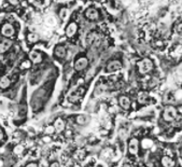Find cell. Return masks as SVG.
Returning a JSON list of instances; mask_svg holds the SVG:
<instances>
[{"mask_svg":"<svg viewBox=\"0 0 182 167\" xmlns=\"http://www.w3.org/2000/svg\"><path fill=\"white\" fill-rule=\"evenodd\" d=\"M28 40H29V42L35 43V42H37V41L39 40V36H38L37 34H35V32L29 34V35H28Z\"/></svg>","mask_w":182,"mask_h":167,"instance_id":"16","label":"cell"},{"mask_svg":"<svg viewBox=\"0 0 182 167\" xmlns=\"http://www.w3.org/2000/svg\"><path fill=\"white\" fill-rule=\"evenodd\" d=\"M129 152L132 154H137L138 152V140L137 139H132L129 142Z\"/></svg>","mask_w":182,"mask_h":167,"instance_id":"8","label":"cell"},{"mask_svg":"<svg viewBox=\"0 0 182 167\" xmlns=\"http://www.w3.org/2000/svg\"><path fill=\"white\" fill-rule=\"evenodd\" d=\"M177 30L179 31V32H180V31H181V24H179V26L177 27Z\"/></svg>","mask_w":182,"mask_h":167,"instance_id":"32","label":"cell"},{"mask_svg":"<svg viewBox=\"0 0 182 167\" xmlns=\"http://www.w3.org/2000/svg\"><path fill=\"white\" fill-rule=\"evenodd\" d=\"M68 10L67 9H62V10H60V12H59V17H60V18H62V20H66V18H67L68 17Z\"/></svg>","mask_w":182,"mask_h":167,"instance_id":"18","label":"cell"},{"mask_svg":"<svg viewBox=\"0 0 182 167\" xmlns=\"http://www.w3.org/2000/svg\"><path fill=\"white\" fill-rule=\"evenodd\" d=\"M23 150H24L23 146L18 144V146H16V147L14 148V153H15V154H21V153L23 152Z\"/></svg>","mask_w":182,"mask_h":167,"instance_id":"21","label":"cell"},{"mask_svg":"<svg viewBox=\"0 0 182 167\" xmlns=\"http://www.w3.org/2000/svg\"><path fill=\"white\" fill-rule=\"evenodd\" d=\"M3 139V133H2V130L0 129V140H2Z\"/></svg>","mask_w":182,"mask_h":167,"instance_id":"31","label":"cell"},{"mask_svg":"<svg viewBox=\"0 0 182 167\" xmlns=\"http://www.w3.org/2000/svg\"><path fill=\"white\" fill-rule=\"evenodd\" d=\"M0 167H2V162L0 161Z\"/></svg>","mask_w":182,"mask_h":167,"instance_id":"33","label":"cell"},{"mask_svg":"<svg viewBox=\"0 0 182 167\" xmlns=\"http://www.w3.org/2000/svg\"><path fill=\"white\" fill-rule=\"evenodd\" d=\"M77 30H78V25L76 23H70L66 28V34H67L68 37H73L76 35Z\"/></svg>","mask_w":182,"mask_h":167,"instance_id":"7","label":"cell"},{"mask_svg":"<svg viewBox=\"0 0 182 167\" xmlns=\"http://www.w3.org/2000/svg\"><path fill=\"white\" fill-rule=\"evenodd\" d=\"M43 140H44V142H50L51 138H50V137H44V138H43Z\"/></svg>","mask_w":182,"mask_h":167,"instance_id":"29","label":"cell"},{"mask_svg":"<svg viewBox=\"0 0 182 167\" xmlns=\"http://www.w3.org/2000/svg\"><path fill=\"white\" fill-rule=\"evenodd\" d=\"M1 34L4 36V37H13L14 34H15V29H14L13 25L11 24H4L1 28Z\"/></svg>","mask_w":182,"mask_h":167,"instance_id":"3","label":"cell"},{"mask_svg":"<svg viewBox=\"0 0 182 167\" xmlns=\"http://www.w3.org/2000/svg\"><path fill=\"white\" fill-rule=\"evenodd\" d=\"M120 105L122 106V108L124 109H128L130 107V100L128 97L126 96H121L120 97Z\"/></svg>","mask_w":182,"mask_h":167,"instance_id":"10","label":"cell"},{"mask_svg":"<svg viewBox=\"0 0 182 167\" xmlns=\"http://www.w3.org/2000/svg\"><path fill=\"white\" fill-rule=\"evenodd\" d=\"M87 65H88V60H87V58H85V57H81V58H79V60L74 63V69L78 71L83 70V69L86 68Z\"/></svg>","mask_w":182,"mask_h":167,"instance_id":"4","label":"cell"},{"mask_svg":"<svg viewBox=\"0 0 182 167\" xmlns=\"http://www.w3.org/2000/svg\"><path fill=\"white\" fill-rule=\"evenodd\" d=\"M96 167H100V166H96Z\"/></svg>","mask_w":182,"mask_h":167,"instance_id":"35","label":"cell"},{"mask_svg":"<svg viewBox=\"0 0 182 167\" xmlns=\"http://www.w3.org/2000/svg\"><path fill=\"white\" fill-rule=\"evenodd\" d=\"M177 116V111L174 107H168L165 109L164 113H163V118L164 120L167 122H170V121H174L176 119Z\"/></svg>","mask_w":182,"mask_h":167,"instance_id":"2","label":"cell"},{"mask_svg":"<svg viewBox=\"0 0 182 167\" xmlns=\"http://www.w3.org/2000/svg\"><path fill=\"white\" fill-rule=\"evenodd\" d=\"M86 121H87V119H86V116H79L78 118H77V122H78L79 124H81V125L85 124V123H86Z\"/></svg>","mask_w":182,"mask_h":167,"instance_id":"20","label":"cell"},{"mask_svg":"<svg viewBox=\"0 0 182 167\" xmlns=\"http://www.w3.org/2000/svg\"><path fill=\"white\" fill-rule=\"evenodd\" d=\"M141 144H142L143 149H149L150 147H152L153 142H152V140H150V139H143Z\"/></svg>","mask_w":182,"mask_h":167,"instance_id":"17","label":"cell"},{"mask_svg":"<svg viewBox=\"0 0 182 167\" xmlns=\"http://www.w3.org/2000/svg\"><path fill=\"white\" fill-rule=\"evenodd\" d=\"M26 167H38V165L35 164V163H30V164H28Z\"/></svg>","mask_w":182,"mask_h":167,"instance_id":"28","label":"cell"},{"mask_svg":"<svg viewBox=\"0 0 182 167\" xmlns=\"http://www.w3.org/2000/svg\"><path fill=\"white\" fill-rule=\"evenodd\" d=\"M30 62H28V60H26V62H24L22 64V66H21V67H22L23 69H27V68H29V67H30Z\"/></svg>","mask_w":182,"mask_h":167,"instance_id":"23","label":"cell"},{"mask_svg":"<svg viewBox=\"0 0 182 167\" xmlns=\"http://www.w3.org/2000/svg\"><path fill=\"white\" fill-rule=\"evenodd\" d=\"M67 155L66 154H62V156H60V161L63 162V163H66L67 162Z\"/></svg>","mask_w":182,"mask_h":167,"instance_id":"26","label":"cell"},{"mask_svg":"<svg viewBox=\"0 0 182 167\" xmlns=\"http://www.w3.org/2000/svg\"><path fill=\"white\" fill-rule=\"evenodd\" d=\"M9 2L11 3V4H13V6H16L17 3L20 2V0H9Z\"/></svg>","mask_w":182,"mask_h":167,"instance_id":"27","label":"cell"},{"mask_svg":"<svg viewBox=\"0 0 182 167\" xmlns=\"http://www.w3.org/2000/svg\"><path fill=\"white\" fill-rule=\"evenodd\" d=\"M138 69H139L140 74H148L149 71H151L153 69V63L149 58H144V60L138 63Z\"/></svg>","mask_w":182,"mask_h":167,"instance_id":"1","label":"cell"},{"mask_svg":"<svg viewBox=\"0 0 182 167\" xmlns=\"http://www.w3.org/2000/svg\"><path fill=\"white\" fill-rule=\"evenodd\" d=\"M38 167H49V163L46 161H41Z\"/></svg>","mask_w":182,"mask_h":167,"instance_id":"25","label":"cell"},{"mask_svg":"<svg viewBox=\"0 0 182 167\" xmlns=\"http://www.w3.org/2000/svg\"><path fill=\"white\" fill-rule=\"evenodd\" d=\"M46 24H48L49 26H55L56 25V20L54 16H49L48 18H46Z\"/></svg>","mask_w":182,"mask_h":167,"instance_id":"19","label":"cell"},{"mask_svg":"<svg viewBox=\"0 0 182 167\" xmlns=\"http://www.w3.org/2000/svg\"><path fill=\"white\" fill-rule=\"evenodd\" d=\"M54 53H55V55L57 57L63 58V57H65V55H66V50H65L64 46H56Z\"/></svg>","mask_w":182,"mask_h":167,"instance_id":"12","label":"cell"},{"mask_svg":"<svg viewBox=\"0 0 182 167\" xmlns=\"http://www.w3.org/2000/svg\"><path fill=\"white\" fill-rule=\"evenodd\" d=\"M10 46H11V41H9V40H4L3 42L0 43V54L8 51Z\"/></svg>","mask_w":182,"mask_h":167,"instance_id":"11","label":"cell"},{"mask_svg":"<svg viewBox=\"0 0 182 167\" xmlns=\"http://www.w3.org/2000/svg\"><path fill=\"white\" fill-rule=\"evenodd\" d=\"M74 167H81L80 165H74Z\"/></svg>","mask_w":182,"mask_h":167,"instance_id":"34","label":"cell"},{"mask_svg":"<svg viewBox=\"0 0 182 167\" xmlns=\"http://www.w3.org/2000/svg\"><path fill=\"white\" fill-rule=\"evenodd\" d=\"M54 128H55V130H57V132H62V130H64V128H65L64 121L60 119L56 120L55 124H54Z\"/></svg>","mask_w":182,"mask_h":167,"instance_id":"14","label":"cell"},{"mask_svg":"<svg viewBox=\"0 0 182 167\" xmlns=\"http://www.w3.org/2000/svg\"><path fill=\"white\" fill-rule=\"evenodd\" d=\"M11 82H10V80H9L8 77H2L1 79H0V88H7L10 86Z\"/></svg>","mask_w":182,"mask_h":167,"instance_id":"15","label":"cell"},{"mask_svg":"<svg viewBox=\"0 0 182 167\" xmlns=\"http://www.w3.org/2000/svg\"><path fill=\"white\" fill-rule=\"evenodd\" d=\"M29 57H30V60H32L34 63H36V64H38V63H41V60H42L41 54L38 53V52H36V51L30 52V53H29Z\"/></svg>","mask_w":182,"mask_h":167,"instance_id":"9","label":"cell"},{"mask_svg":"<svg viewBox=\"0 0 182 167\" xmlns=\"http://www.w3.org/2000/svg\"><path fill=\"white\" fill-rule=\"evenodd\" d=\"M122 68V64H121L119 60H112L108 64V67H107V70L108 71H118Z\"/></svg>","mask_w":182,"mask_h":167,"instance_id":"6","label":"cell"},{"mask_svg":"<svg viewBox=\"0 0 182 167\" xmlns=\"http://www.w3.org/2000/svg\"><path fill=\"white\" fill-rule=\"evenodd\" d=\"M51 167H59V164L58 163H53V164L51 165Z\"/></svg>","mask_w":182,"mask_h":167,"instance_id":"30","label":"cell"},{"mask_svg":"<svg viewBox=\"0 0 182 167\" xmlns=\"http://www.w3.org/2000/svg\"><path fill=\"white\" fill-rule=\"evenodd\" d=\"M162 164L164 167H172L175 165V162L170 159V157H168V156H164L162 159Z\"/></svg>","mask_w":182,"mask_h":167,"instance_id":"13","label":"cell"},{"mask_svg":"<svg viewBox=\"0 0 182 167\" xmlns=\"http://www.w3.org/2000/svg\"><path fill=\"white\" fill-rule=\"evenodd\" d=\"M54 130H55L54 126H49V127L45 128V133H46V134H52V133H54Z\"/></svg>","mask_w":182,"mask_h":167,"instance_id":"24","label":"cell"},{"mask_svg":"<svg viewBox=\"0 0 182 167\" xmlns=\"http://www.w3.org/2000/svg\"><path fill=\"white\" fill-rule=\"evenodd\" d=\"M85 16L91 21H96V20H98V17H99V13H98V11L95 10V9L90 8L85 11Z\"/></svg>","mask_w":182,"mask_h":167,"instance_id":"5","label":"cell"},{"mask_svg":"<svg viewBox=\"0 0 182 167\" xmlns=\"http://www.w3.org/2000/svg\"><path fill=\"white\" fill-rule=\"evenodd\" d=\"M84 155H85V152H84L83 150H79L78 152H77V159L79 160H82L84 157Z\"/></svg>","mask_w":182,"mask_h":167,"instance_id":"22","label":"cell"}]
</instances>
